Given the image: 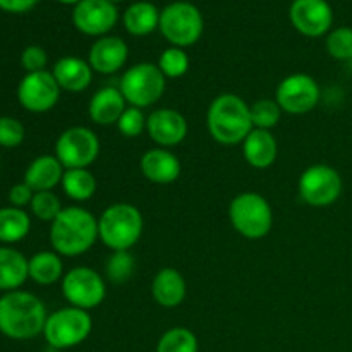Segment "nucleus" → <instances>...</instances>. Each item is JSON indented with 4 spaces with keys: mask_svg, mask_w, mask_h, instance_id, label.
Instances as JSON below:
<instances>
[{
    "mask_svg": "<svg viewBox=\"0 0 352 352\" xmlns=\"http://www.w3.org/2000/svg\"><path fill=\"white\" fill-rule=\"evenodd\" d=\"M48 313L38 296L10 291L0 298V333L14 340H30L43 333Z\"/></svg>",
    "mask_w": 352,
    "mask_h": 352,
    "instance_id": "obj_1",
    "label": "nucleus"
},
{
    "mask_svg": "<svg viewBox=\"0 0 352 352\" xmlns=\"http://www.w3.org/2000/svg\"><path fill=\"white\" fill-rule=\"evenodd\" d=\"M98 241V219L81 206H67L50 223V244L60 256L88 253Z\"/></svg>",
    "mask_w": 352,
    "mask_h": 352,
    "instance_id": "obj_2",
    "label": "nucleus"
},
{
    "mask_svg": "<svg viewBox=\"0 0 352 352\" xmlns=\"http://www.w3.org/2000/svg\"><path fill=\"white\" fill-rule=\"evenodd\" d=\"M206 126L210 136L220 144H239L254 129L251 122L250 105L239 95L223 93L208 107Z\"/></svg>",
    "mask_w": 352,
    "mask_h": 352,
    "instance_id": "obj_3",
    "label": "nucleus"
},
{
    "mask_svg": "<svg viewBox=\"0 0 352 352\" xmlns=\"http://www.w3.org/2000/svg\"><path fill=\"white\" fill-rule=\"evenodd\" d=\"M143 215L131 203H113L98 217V239L112 251H131L143 234Z\"/></svg>",
    "mask_w": 352,
    "mask_h": 352,
    "instance_id": "obj_4",
    "label": "nucleus"
},
{
    "mask_svg": "<svg viewBox=\"0 0 352 352\" xmlns=\"http://www.w3.org/2000/svg\"><path fill=\"white\" fill-rule=\"evenodd\" d=\"M229 220L234 229L246 239H263L274 227V210L263 196L246 191L230 201Z\"/></svg>",
    "mask_w": 352,
    "mask_h": 352,
    "instance_id": "obj_5",
    "label": "nucleus"
},
{
    "mask_svg": "<svg viewBox=\"0 0 352 352\" xmlns=\"http://www.w3.org/2000/svg\"><path fill=\"white\" fill-rule=\"evenodd\" d=\"M167 88V78L162 74L157 64L140 62L127 69L119 82V89L127 105L136 109H146L155 105L164 96Z\"/></svg>",
    "mask_w": 352,
    "mask_h": 352,
    "instance_id": "obj_6",
    "label": "nucleus"
},
{
    "mask_svg": "<svg viewBox=\"0 0 352 352\" xmlns=\"http://www.w3.org/2000/svg\"><path fill=\"white\" fill-rule=\"evenodd\" d=\"M93 318L89 311L76 306H65L50 313L43 329V337L54 349H71L89 337Z\"/></svg>",
    "mask_w": 352,
    "mask_h": 352,
    "instance_id": "obj_7",
    "label": "nucleus"
},
{
    "mask_svg": "<svg viewBox=\"0 0 352 352\" xmlns=\"http://www.w3.org/2000/svg\"><path fill=\"white\" fill-rule=\"evenodd\" d=\"M158 28L172 47L186 48L201 38L205 21L196 6L189 2H174L160 12Z\"/></svg>",
    "mask_w": 352,
    "mask_h": 352,
    "instance_id": "obj_8",
    "label": "nucleus"
},
{
    "mask_svg": "<svg viewBox=\"0 0 352 352\" xmlns=\"http://www.w3.org/2000/svg\"><path fill=\"white\" fill-rule=\"evenodd\" d=\"M342 177L333 167L315 164L306 168L298 182L299 196L313 208H327L342 195Z\"/></svg>",
    "mask_w": 352,
    "mask_h": 352,
    "instance_id": "obj_9",
    "label": "nucleus"
},
{
    "mask_svg": "<svg viewBox=\"0 0 352 352\" xmlns=\"http://www.w3.org/2000/svg\"><path fill=\"white\" fill-rule=\"evenodd\" d=\"M100 155V140L89 127L65 129L55 143V157L64 168H89Z\"/></svg>",
    "mask_w": 352,
    "mask_h": 352,
    "instance_id": "obj_10",
    "label": "nucleus"
},
{
    "mask_svg": "<svg viewBox=\"0 0 352 352\" xmlns=\"http://www.w3.org/2000/svg\"><path fill=\"white\" fill-rule=\"evenodd\" d=\"M62 296L69 306L89 311L98 308L107 298L105 278L89 267H76L62 278Z\"/></svg>",
    "mask_w": 352,
    "mask_h": 352,
    "instance_id": "obj_11",
    "label": "nucleus"
},
{
    "mask_svg": "<svg viewBox=\"0 0 352 352\" xmlns=\"http://www.w3.org/2000/svg\"><path fill=\"white\" fill-rule=\"evenodd\" d=\"M322 98V89L313 76L296 72L282 79L275 91V102L291 116H305L316 109Z\"/></svg>",
    "mask_w": 352,
    "mask_h": 352,
    "instance_id": "obj_12",
    "label": "nucleus"
},
{
    "mask_svg": "<svg viewBox=\"0 0 352 352\" xmlns=\"http://www.w3.org/2000/svg\"><path fill=\"white\" fill-rule=\"evenodd\" d=\"M60 86L48 71L30 72L17 86V100L31 113L50 112L60 98Z\"/></svg>",
    "mask_w": 352,
    "mask_h": 352,
    "instance_id": "obj_13",
    "label": "nucleus"
},
{
    "mask_svg": "<svg viewBox=\"0 0 352 352\" xmlns=\"http://www.w3.org/2000/svg\"><path fill=\"white\" fill-rule=\"evenodd\" d=\"M119 10L110 0H81L72 10L76 30L88 36H107L117 24Z\"/></svg>",
    "mask_w": 352,
    "mask_h": 352,
    "instance_id": "obj_14",
    "label": "nucleus"
},
{
    "mask_svg": "<svg viewBox=\"0 0 352 352\" xmlns=\"http://www.w3.org/2000/svg\"><path fill=\"white\" fill-rule=\"evenodd\" d=\"M289 16L292 26L308 38L323 36L333 23V10L327 0H294Z\"/></svg>",
    "mask_w": 352,
    "mask_h": 352,
    "instance_id": "obj_15",
    "label": "nucleus"
},
{
    "mask_svg": "<svg viewBox=\"0 0 352 352\" xmlns=\"http://www.w3.org/2000/svg\"><path fill=\"white\" fill-rule=\"evenodd\" d=\"M188 120L174 109H157L148 116L146 133L158 148H172L181 144L188 136Z\"/></svg>",
    "mask_w": 352,
    "mask_h": 352,
    "instance_id": "obj_16",
    "label": "nucleus"
},
{
    "mask_svg": "<svg viewBox=\"0 0 352 352\" xmlns=\"http://www.w3.org/2000/svg\"><path fill=\"white\" fill-rule=\"evenodd\" d=\"M129 48L119 36H102L91 45L88 54V64L98 74H116L126 65Z\"/></svg>",
    "mask_w": 352,
    "mask_h": 352,
    "instance_id": "obj_17",
    "label": "nucleus"
},
{
    "mask_svg": "<svg viewBox=\"0 0 352 352\" xmlns=\"http://www.w3.org/2000/svg\"><path fill=\"white\" fill-rule=\"evenodd\" d=\"M141 174L153 184H172L181 175V160L167 148H153L141 157Z\"/></svg>",
    "mask_w": 352,
    "mask_h": 352,
    "instance_id": "obj_18",
    "label": "nucleus"
},
{
    "mask_svg": "<svg viewBox=\"0 0 352 352\" xmlns=\"http://www.w3.org/2000/svg\"><path fill=\"white\" fill-rule=\"evenodd\" d=\"M127 109V102L119 88L105 86L91 96L88 103V116L96 126H113Z\"/></svg>",
    "mask_w": 352,
    "mask_h": 352,
    "instance_id": "obj_19",
    "label": "nucleus"
},
{
    "mask_svg": "<svg viewBox=\"0 0 352 352\" xmlns=\"http://www.w3.org/2000/svg\"><path fill=\"white\" fill-rule=\"evenodd\" d=\"M52 74L62 91L81 93L89 88L95 71L88 64V60L69 55V57H62L55 62Z\"/></svg>",
    "mask_w": 352,
    "mask_h": 352,
    "instance_id": "obj_20",
    "label": "nucleus"
},
{
    "mask_svg": "<svg viewBox=\"0 0 352 352\" xmlns=\"http://www.w3.org/2000/svg\"><path fill=\"white\" fill-rule=\"evenodd\" d=\"M188 294L184 277L175 268H162L151 282V296L162 308H177Z\"/></svg>",
    "mask_w": 352,
    "mask_h": 352,
    "instance_id": "obj_21",
    "label": "nucleus"
},
{
    "mask_svg": "<svg viewBox=\"0 0 352 352\" xmlns=\"http://www.w3.org/2000/svg\"><path fill=\"white\" fill-rule=\"evenodd\" d=\"M243 155L251 167L265 170V168L272 167L277 160V140L270 131L253 129L243 141Z\"/></svg>",
    "mask_w": 352,
    "mask_h": 352,
    "instance_id": "obj_22",
    "label": "nucleus"
},
{
    "mask_svg": "<svg viewBox=\"0 0 352 352\" xmlns=\"http://www.w3.org/2000/svg\"><path fill=\"white\" fill-rule=\"evenodd\" d=\"M64 172V165L58 162L55 155H41L28 165L26 172H24V182L34 192L52 191L55 186L62 182Z\"/></svg>",
    "mask_w": 352,
    "mask_h": 352,
    "instance_id": "obj_23",
    "label": "nucleus"
},
{
    "mask_svg": "<svg viewBox=\"0 0 352 352\" xmlns=\"http://www.w3.org/2000/svg\"><path fill=\"white\" fill-rule=\"evenodd\" d=\"M28 278V258L14 248L0 246V291H17Z\"/></svg>",
    "mask_w": 352,
    "mask_h": 352,
    "instance_id": "obj_24",
    "label": "nucleus"
},
{
    "mask_svg": "<svg viewBox=\"0 0 352 352\" xmlns=\"http://www.w3.org/2000/svg\"><path fill=\"white\" fill-rule=\"evenodd\" d=\"M28 274L40 285H54L64 278V263L55 251H40L28 260Z\"/></svg>",
    "mask_w": 352,
    "mask_h": 352,
    "instance_id": "obj_25",
    "label": "nucleus"
},
{
    "mask_svg": "<svg viewBox=\"0 0 352 352\" xmlns=\"http://www.w3.org/2000/svg\"><path fill=\"white\" fill-rule=\"evenodd\" d=\"M124 26L133 36H146L160 26V12L151 2H136L124 12Z\"/></svg>",
    "mask_w": 352,
    "mask_h": 352,
    "instance_id": "obj_26",
    "label": "nucleus"
},
{
    "mask_svg": "<svg viewBox=\"0 0 352 352\" xmlns=\"http://www.w3.org/2000/svg\"><path fill=\"white\" fill-rule=\"evenodd\" d=\"M31 230V219L23 208H0V243L14 244L23 241Z\"/></svg>",
    "mask_w": 352,
    "mask_h": 352,
    "instance_id": "obj_27",
    "label": "nucleus"
},
{
    "mask_svg": "<svg viewBox=\"0 0 352 352\" xmlns=\"http://www.w3.org/2000/svg\"><path fill=\"white\" fill-rule=\"evenodd\" d=\"M62 191L72 201H88L96 192V179L89 168H67L62 177Z\"/></svg>",
    "mask_w": 352,
    "mask_h": 352,
    "instance_id": "obj_28",
    "label": "nucleus"
},
{
    "mask_svg": "<svg viewBox=\"0 0 352 352\" xmlns=\"http://www.w3.org/2000/svg\"><path fill=\"white\" fill-rule=\"evenodd\" d=\"M198 339L186 327H174L158 339L157 352H198Z\"/></svg>",
    "mask_w": 352,
    "mask_h": 352,
    "instance_id": "obj_29",
    "label": "nucleus"
},
{
    "mask_svg": "<svg viewBox=\"0 0 352 352\" xmlns=\"http://www.w3.org/2000/svg\"><path fill=\"white\" fill-rule=\"evenodd\" d=\"M136 260L131 251H112L105 265V275L112 284H124L133 277Z\"/></svg>",
    "mask_w": 352,
    "mask_h": 352,
    "instance_id": "obj_30",
    "label": "nucleus"
},
{
    "mask_svg": "<svg viewBox=\"0 0 352 352\" xmlns=\"http://www.w3.org/2000/svg\"><path fill=\"white\" fill-rule=\"evenodd\" d=\"M250 113L254 129L270 131L280 122L282 109L275 100L261 98L254 102L253 105H250Z\"/></svg>",
    "mask_w": 352,
    "mask_h": 352,
    "instance_id": "obj_31",
    "label": "nucleus"
},
{
    "mask_svg": "<svg viewBox=\"0 0 352 352\" xmlns=\"http://www.w3.org/2000/svg\"><path fill=\"white\" fill-rule=\"evenodd\" d=\"M189 55L186 54L184 48L170 47L162 52L158 57V69L167 79H179L189 71Z\"/></svg>",
    "mask_w": 352,
    "mask_h": 352,
    "instance_id": "obj_32",
    "label": "nucleus"
},
{
    "mask_svg": "<svg viewBox=\"0 0 352 352\" xmlns=\"http://www.w3.org/2000/svg\"><path fill=\"white\" fill-rule=\"evenodd\" d=\"M31 213L41 222H54L62 212V203L58 196L52 191H38L34 192L33 201L30 205Z\"/></svg>",
    "mask_w": 352,
    "mask_h": 352,
    "instance_id": "obj_33",
    "label": "nucleus"
},
{
    "mask_svg": "<svg viewBox=\"0 0 352 352\" xmlns=\"http://www.w3.org/2000/svg\"><path fill=\"white\" fill-rule=\"evenodd\" d=\"M327 52L336 60H351L352 58V28L342 26L330 31L327 36Z\"/></svg>",
    "mask_w": 352,
    "mask_h": 352,
    "instance_id": "obj_34",
    "label": "nucleus"
},
{
    "mask_svg": "<svg viewBox=\"0 0 352 352\" xmlns=\"http://www.w3.org/2000/svg\"><path fill=\"white\" fill-rule=\"evenodd\" d=\"M146 120L148 117L144 116L143 110L136 107H127L116 126L124 138H138L146 131Z\"/></svg>",
    "mask_w": 352,
    "mask_h": 352,
    "instance_id": "obj_35",
    "label": "nucleus"
},
{
    "mask_svg": "<svg viewBox=\"0 0 352 352\" xmlns=\"http://www.w3.org/2000/svg\"><path fill=\"white\" fill-rule=\"evenodd\" d=\"M26 138V129L14 117H0V146L16 148Z\"/></svg>",
    "mask_w": 352,
    "mask_h": 352,
    "instance_id": "obj_36",
    "label": "nucleus"
},
{
    "mask_svg": "<svg viewBox=\"0 0 352 352\" xmlns=\"http://www.w3.org/2000/svg\"><path fill=\"white\" fill-rule=\"evenodd\" d=\"M47 64H48L47 52H45L41 47H36V45H31V47L24 48L23 54H21V65L24 67L26 74H30V72L47 71Z\"/></svg>",
    "mask_w": 352,
    "mask_h": 352,
    "instance_id": "obj_37",
    "label": "nucleus"
},
{
    "mask_svg": "<svg viewBox=\"0 0 352 352\" xmlns=\"http://www.w3.org/2000/svg\"><path fill=\"white\" fill-rule=\"evenodd\" d=\"M34 191L26 184V182H19V184H14L9 189V203L10 206H16V208H23L24 206H30L33 201Z\"/></svg>",
    "mask_w": 352,
    "mask_h": 352,
    "instance_id": "obj_38",
    "label": "nucleus"
},
{
    "mask_svg": "<svg viewBox=\"0 0 352 352\" xmlns=\"http://www.w3.org/2000/svg\"><path fill=\"white\" fill-rule=\"evenodd\" d=\"M36 2L38 0H0V9L7 10V12L21 14L33 9Z\"/></svg>",
    "mask_w": 352,
    "mask_h": 352,
    "instance_id": "obj_39",
    "label": "nucleus"
},
{
    "mask_svg": "<svg viewBox=\"0 0 352 352\" xmlns=\"http://www.w3.org/2000/svg\"><path fill=\"white\" fill-rule=\"evenodd\" d=\"M60 3H67V6H78L81 0H58Z\"/></svg>",
    "mask_w": 352,
    "mask_h": 352,
    "instance_id": "obj_40",
    "label": "nucleus"
},
{
    "mask_svg": "<svg viewBox=\"0 0 352 352\" xmlns=\"http://www.w3.org/2000/svg\"><path fill=\"white\" fill-rule=\"evenodd\" d=\"M110 2H113V3H116V2H122V0H110Z\"/></svg>",
    "mask_w": 352,
    "mask_h": 352,
    "instance_id": "obj_41",
    "label": "nucleus"
}]
</instances>
